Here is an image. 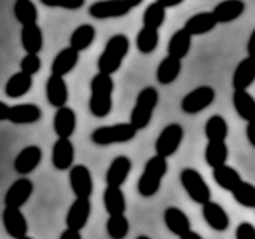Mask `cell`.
Instances as JSON below:
<instances>
[{"instance_id":"6da1fadb","label":"cell","mask_w":255,"mask_h":239,"mask_svg":"<svg viewBox=\"0 0 255 239\" xmlns=\"http://www.w3.org/2000/svg\"><path fill=\"white\" fill-rule=\"evenodd\" d=\"M114 78L106 74H96L90 83L88 109L96 118H106L114 107Z\"/></svg>"},{"instance_id":"7a4b0ae2","label":"cell","mask_w":255,"mask_h":239,"mask_svg":"<svg viewBox=\"0 0 255 239\" xmlns=\"http://www.w3.org/2000/svg\"><path fill=\"white\" fill-rule=\"evenodd\" d=\"M128 53H129V38L125 34L112 35L107 40L106 46H104V51L101 53L98 59L99 72L112 77L117 70H120Z\"/></svg>"},{"instance_id":"3957f363","label":"cell","mask_w":255,"mask_h":239,"mask_svg":"<svg viewBox=\"0 0 255 239\" xmlns=\"http://www.w3.org/2000/svg\"><path fill=\"white\" fill-rule=\"evenodd\" d=\"M166 174H167V159L158 155L148 158L145 166H143V172L140 174L137 182L139 195L143 198L155 196L159 191V188H161V182Z\"/></svg>"},{"instance_id":"277c9868","label":"cell","mask_w":255,"mask_h":239,"mask_svg":"<svg viewBox=\"0 0 255 239\" xmlns=\"http://www.w3.org/2000/svg\"><path fill=\"white\" fill-rule=\"evenodd\" d=\"M158 101H159V94L156 91V88L145 86L143 90H140L129 117V123L134 126L135 131L145 129L150 124L153 112L158 106Z\"/></svg>"},{"instance_id":"5b68a950","label":"cell","mask_w":255,"mask_h":239,"mask_svg":"<svg viewBox=\"0 0 255 239\" xmlns=\"http://www.w3.org/2000/svg\"><path fill=\"white\" fill-rule=\"evenodd\" d=\"M137 131L131 123H117L109 126H99L91 132V140L96 145H114V143H125L135 137Z\"/></svg>"},{"instance_id":"8992f818","label":"cell","mask_w":255,"mask_h":239,"mask_svg":"<svg viewBox=\"0 0 255 239\" xmlns=\"http://www.w3.org/2000/svg\"><path fill=\"white\" fill-rule=\"evenodd\" d=\"M180 183L185 193L191 201L196 204L204 206L206 203L211 201V188L207 185V182L203 179V175L199 174L193 167H185L180 172Z\"/></svg>"},{"instance_id":"52a82bcc","label":"cell","mask_w":255,"mask_h":239,"mask_svg":"<svg viewBox=\"0 0 255 239\" xmlns=\"http://www.w3.org/2000/svg\"><path fill=\"white\" fill-rule=\"evenodd\" d=\"M140 5V0L135 2H126V0H104V2H94L88 8V13L94 19H112L122 18L128 14L134 6Z\"/></svg>"},{"instance_id":"ba28073f","label":"cell","mask_w":255,"mask_h":239,"mask_svg":"<svg viewBox=\"0 0 255 239\" xmlns=\"http://www.w3.org/2000/svg\"><path fill=\"white\" fill-rule=\"evenodd\" d=\"M183 140V127L179 123H169L159 132L155 142V153L167 159L179 150Z\"/></svg>"},{"instance_id":"9c48e42d","label":"cell","mask_w":255,"mask_h":239,"mask_svg":"<svg viewBox=\"0 0 255 239\" xmlns=\"http://www.w3.org/2000/svg\"><path fill=\"white\" fill-rule=\"evenodd\" d=\"M215 101V90L212 86H198L193 91L187 93L180 102V109L187 115H196L206 110Z\"/></svg>"},{"instance_id":"30bf717a","label":"cell","mask_w":255,"mask_h":239,"mask_svg":"<svg viewBox=\"0 0 255 239\" xmlns=\"http://www.w3.org/2000/svg\"><path fill=\"white\" fill-rule=\"evenodd\" d=\"M70 188L78 199H90L93 195V175L85 164H75L69 172Z\"/></svg>"},{"instance_id":"8fae6325","label":"cell","mask_w":255,"mask_h":239,"mask_svg":"<svg viewBox=\"0 0 255 239\" xmlns=\"http://www.w3.org/2000/svg\"><path fill=\"white\" fill-rule=\"evenodd\" d=\"M34 191V182L30 179H18L14 180L10 188L5 193V207H13V209H21V207L29 201Z\"/></svg>"},{"instance_id":"7c38bea8","label":"cell","mask_w":255,"mask_h":239,"mask_svg":"<svg viewBox=\"0 0 255 239\" xmlns=\"http://www.w3.org/2000/svg\"><path fill=\"white\" fill-rule=\"evenodd\" d=\"M2 222L6 235L13 239H22L27 236V219L21 209H13V207H5L2 212Z\"/></svg>"},{"instance_id":"4fadbf2b","label":"cell","mask_w":255,"mask_h":239,"mask_svg":"<svg viewBox=\"0 0 255 239\" xmlns=\"http://www.w3.org/2000/svg\"><path fill=\"white\" fill-rule=\"evenodd\" d=\"M42 148L38 145H27L24 147L18 155H16L14 161H13V167L14 171L19 175H27L30 172H34L37 169V166L42 161Z\"/></svg>"},{"instance_id":"5bb4252c","label":"cell","mask_w":255,"mask_h":239,"mask_svg":"<svg viewBox=\"0 0 255 239\" xmlns=\"http://www.w3.org/2000/svg\"><path fill=\"white\" fill-rule=\"evenodd\" d=\"M91 215V201L90 199H78L70 204L67 215H66V227L69 230L80 231L86 227Z\"/></svg>"},{"instance_id":"9a60e30c","label":"cell","mask_w":255,"mask_h":239,"mask_svg":"<svg viewBox=\"0 0 255 239\" xmlns=\"http://www.w3.org/2000/svg\"><path fill=\"white\" fill-rule=\"evenodd\" d=\"M75 147L70 139H58L51 150V163L58 171H67L74 167Z\"/></svg>"},{"instance_id":"2e32d148","label":"cell","mask_w":255,"mask_h":239,"mask_svg":"<svg viewBox=\"0 0 255 239\" xmlns=\"http://www.w3.org/2000/svg\"><path fill=\"white\" fill-rule=\"evenodd\" d=\"M45 93H46V99H48V104H50V106H53L56 109L67 107L66 104L69 101V90H67L66 80L62 77H58V75L48 77Z\"/></svg>"},{"instance_id":"e0dca14e","label":"cell","mask_w":255,"mask_h":239,"mask_svg":"<svg viewBox=\"0 0 255 239\" xmlns=\"http://www.w3.org/2000/svg\"><path fill=\"white\" fill-rule=\"evenodd\" d=\"M53 127L58 139H70L77 129V114L70 107L58 109L54 114Z\"/></svg>"},{"instance_id":"ac0fdd59","label":"cell","mask_w":255,"mask_h":239,"mask_svg":"<svg viewBox=\"0 0 255 239\" xmlns=\"http://www.w3.org/2000/svg\"><path fill=\"white\" fill-rule=\"evenodd\" d=\"M255 82V59L254 58H244L238 62V66L233 72V83L235 91H247V88L254 85Z\"/></svg>"},{"instance_id":"d6986e66","label":"cell","mask_w":255,"mask_h":239,"mask_svg":"<svg viewBox=\"0 0 255 239\" xmlns=\"http://www.w3.org/2000/svg\"><path fill=\"white\" fill-rule=\"evenodd\" d=\"M132 169V161L128 156H117L114 161L110 163L107 174H106V182L107 187H118L122 188L123 183L129 177V172Z\"/></svg>"},{"instance_id":"ffe728a7","label":"cell","mask_w":255,"mask_h":239,"mask_svg":"<svg viewBox=\"0 0 255 239\" xmlns=\"http://www.w3.org/2000/svg\"><path fill=\"white\" fill-rule=\"evenodd\" d=\"M163 220H164V225L166 228L171 231L172 235L182 238L183 235H187L188 231H191V223L188 215L183 212L179 207H167L163 214Z\"/></svg>"},{"instance_id":"44dd1931","label":"cell","mask_w":255,"mask_h":239,"mask_svg":"<svg viewBox=\"0 0 255 239\" xmlns=\"http://www.w3.org/2000/svg\"><path fill=\"white\" fill-rule=\"evenodd\" d=\"M78 59H80V53L75 51L74 48H70V46L62 48V50L54 56V59L51 62V75H58L64 78L77 67Z\"/></svg>"},{"instance_id":"7402d4cb","label":"cell","mask_w":255,"mask_h":239,"mask_svg":"<svg viewBox=\"0 0 255 239\" xmlns=\"http://www.w3.org/2000/svg\"><path fill=\"white\" fill-rule=\"evenodd\" d=\"M42 120V109L35 104H16L10 109L8 121L13 124H34Z\"/></svg>"},{"instance_id":"603a6c76","label":"cell","mask_w":255,"mask_h":239,"mask_svg":"<svg viewBox=\"0 0 255 239\" xmlns=\"http://www.w3.org/2000/svg\"><path fill=\"white\" fill-rule=\"evenodd\" d=\"M203 219L206 220V223L209 225L212 230L215 231H227L230 227V217L227 211L223 207L215 203V201H209L203 206Z\"/></svg>"},{"instance_id":"cb8c5ba5","label":"cell","mask_w":255,"mask_h":239,"mask_svg":"<svg viewBox=\"0 0 255 239\" xmlns=\"http://www.w3.org/2000/svg\"><path fill=\"white\" fill-rule=\"evenodd\" d=\"M246 10V3L241 0H223L214 6L212 14L219 24H228L236 21Z\"/></svg>"},{"instance_id":"d4e9b609","label":"cell","mask_w":255,"mask_h":239,"mask_svg":"<svg viewBox=\"0 0 255 239\" xmlns=\"http://www.w3.org/2000/svg\"><path fill=\"white\" fill-rule=\"evenodd\" d=\"M217 24L219 22L215 21L212 11H201V13L190 16V18L185 21V24H183V29H185L191 37L204 35L207 32L214 30Z\"/></svg>"},{"instance_id":"484cf974","label":"cell","mask_w":255,"mask_h":239,"mask_svg":"<svg viewBox=\"0 0 255 239\" xmlns=\"http://www.w3.org/2000/svg\"><path fill=\"white\" fill-rule=\"evenodd\" d=\"M212 179L220 188L230 191V193H233L243 182L241 174H239L235 167H231L228 164L220 166L217 169H212Z\"/></svg>"},{"instance_id":"4316f807","label":"cell","mask_w":255,"mask_h":239,"mask_svg":"<svg viewBox=\"0 0 255 239\" xmlns=\"http://www.w3.org/2000/svg\"><path fill=\"white\" fill-rule=\"evenodd\" d=\"M104 207L110 217L114 215H125L126 212V198L122 188L118 187H106L104 190Z\"/></svg>"},{"instance_id":"83f0119b","label":"cell","mask_w":255,"mask_h":239,"mask_svg":"<svg viewBox=\"0 0 255 239\" xmlns=\"http://www.w3.org/2000/svg\"><path fill=\"white\" fill-rule=\"evenodd\" d=\"M32 85H34L32 77L19 70L8 78V82L5 85V94L11 99H19L30 91Z\"/></svg>"},{"instance_id":"f1b7e54d","label":"cell","mask_w":255,"mask_h":239,"mask_svg":"<svg viewBox=\"0 0 255 239\" xmlns=\"http://www.w3.org/2000/svg\"><path fill=\"white\" fill-rule=\"evenodd\" d=\"M233 107L238 117L244 120V121L251 123L255 120V98L249 91H235Z\"/></svg>"},{"instance_id":"f546056e","label":"cell","mask_w":255,"mask_h":239,"mask_svg":"<svg viewBox=\"0 0 255 239\" xmlns=\"http://www.w3.org/2000/svg\"><path fill=\"white\" fill-rule=\"evenodd\" d=\"M190 48H191V35L182 27L177 32H174L169 43H167V56L182 61L183 58H187Z\"/></svg>"},{"instance_id":"4dcf8cb0","label":"cell","mask_w":255,"mask_h":239,"mask_svg":"<svg viewBox=\"0 0 255 239\" xmlns=\"http://www.w3.org/2000/svg\"><path fill=\"white\" fill-rule=\"evenodd\" d=\"M182 70V61L171 58V56H166L161 62L158 64L156 69V80L159 85H171L175 80L179 78Z\"/></svg>"},{"instance_id":"1f68e13d","label":"cell","mask_w":255,"mask_h":239,"mask_svg":"<svg viewBox=\"0 0 255 239\" xmlns=\"http://www.w3.org/2000/svg\"><path fill=\"white\" fill-rule=\"evenodd\" d=\"M21 45L26 54H38L43 48V32L40 26H27L21 29Z\"/></svg>"},{"instance_id":"d6a6232c","label":"cell","mask_w":255,"mask_h":239,"mask_svg":"<svg viewBox=\"0 0 255 239\" xmlns=\"http://www.w3.org/2000/svg\"><path fill=\"white\" fill-rule=\"evenodd\" d=\"M96 38V29L91 24H80V26L72 32L69 38V46L74 48L75 51H85L88 50Z\"/></svg>"},{"instance_id":"836d02e7","label":"cell","mask_w":255,"mask_h":239,"mask_svg":"<svg viewBox=\"0 0 255 239\" xmlns=\"http://www.w3.org/2000/svg\"><path fill=\"white\" fill-rule=\"evenodd\" d=\"M13 14L22 27L35 26L38 21L37 6L32 0H16L13 5Z\"/></svg>"},{"instance_id":"e575fe53","label":"cell","mask_w":255,"mask_h":239,"mask_svg":"<svg viewBox=\"0 0 255 239\" xmlns=\"http://www.w3.org/2000/svg\"><path fill=\"white\" fill-rule=\"evenodd\" d=\"M230 150L227 142H207L204 148V159L212 169H217L220 166H225L228 161Z\"/></svg>"},{"instance_id":"d590c367","label":"cell","mask_w":255,"mask_h":239,"mask_svg":"<svg viewBox=\"0 0 255 239\" xmlns=\"http://www.w3.org/2000/svg\"><path fill=\"white\" fill-rule=\"evenodd\" d=\"M207 142H225L228 137V123L222 115H212L204 124Z\"/></svg>"},{"instance_id":"8d00e7d4","label":"cell","mask_w":255,"mask_h":239,"mask_svg":"<svg viewBox=\"0 0 255 239\" xmlns=\"http://www.w3.org/2000/svg\"><path fill=\"white\" fill-rule=\"evenodd\" d=\"M166 21V8L164 5L156 0V2L148 3V6L143 11V27H150V29H156L163 26Z\"/></svg>"},{"instance_id":"74e56055","label":"cell","mask_w":255,"mask_h":239,"mask_svg":"<svg viewBox=\"0 0 255 239\" xmlns=\"http://www.w3.org/2000/svg\"><path fill=\"white\" fill-rule=\"evenodd\" d=\"M159 42V32L156 29L142 27L135 37V46L142 54H150L156 50Z\"/></svg>"},{"instance_id":"f35d334b","label":"cell","mask_w":255,"mask_h":239,"mask_svg":"<svg viewBox=\"0 0 255 239\" xmlns=\"http://www.w3.org/2000/svg\"><path fill=\"white\" fill-rule=\"evenodd\" d=\"M106 230L110 239H125L129 233V222L126 215H114V217H109Z\"/></svg>"},{"instance_id":"ab89813d","label":"cell","mask_w":255,"mask_h":239,"mask_svg":"<svg viewBox=\"0 0 255 239\" xmlns=\"http://www.w3.org/2000/svg\"><path fill=\"white\" fill-rule=\"evenodd\" d=\"M233 198L238 204H241L243 207H249V209H255V185L249 182H241L233 193Z\"/></svg>"},{"instance_id":"60d3db41","label":"cell","mask_w":255,"mask_h":239,"mask_svg":"<svg viewBox=\"0 0 255 239\" xmlns=\"http://www.w3.org/2000/svg\"><path fill=\"white\" fill-rule=\"evenodd\" d=\"M40 69H42V59L38 54H26L19 62V70L30 77L38 74Z\"/></svg>"},{"instance_id":"b9f144b4","label":"cell","mask_w":255,"mask_h":239,"mask_svg":"<svg viewBox=\"0 0 255 239\" xmlns=\"http://www.w3.org/2000/svg\"><path fill=\"white\" fill-rule=\"evenodd\" d=\"M236 239H255V227L249 222H243L236 227Z\"/></svg>"},{"instance_id":"7bdbcfd3","label":"cell","mask_w":255,"mask_h":239,"mask_svg":"<svg viewBox=\"0 0 255 239\" xmlns=\"http://www.w3.org/2000/svg\"><path fill=\"white\" fill-rule=\"evenodd\" d=\"M45 6L50 8H66V10H78L85 5L83 0H77V2H53V0H40Z\"/></svg>"},{"instance_id":"ee69618b","label":"cell","mask_w":255,"mask_h":239,"mask_svg":"<svg viewBox=\"0 0 255 239\" xmlns=\"http://www.w3.org/2000/svg\"><path fill=\"white\" fill-rule=\"evenodd\" d=\"M246 135H247V140H249L251 145L255 148V120L251 123H247L246 126Z\"/></svg>"},{"instance_id":"f6af8a7d","label":"cell","mask_w":255,"mask_h":239,"mask_svg":"<svg viewBox=\"0 0 255 239\" xmlns=\"http://www.w3.org/2000/svg\"><path fill=\"white\" fill-rule=\"evenodd\" d=\"M59 239H83V238H82V235H80V231L66 228L62 231V235L59 236Z\"/></svg>"},{"instance_id":"bcb514c9","label":"cell","mask_w":255,"mask_h":239,"mask_svg":"<svg viewBox=\"0 0 255 239\" xmlns=\"http://www.w3.org/2000/svg\"><path fill=\"white\" fill-rule=\"evenodd\" d=\"M10 109H11V106H8V104L3 101H0V120H2V121H8Z\"/></svg>"},{"instance_id":"7dc6e473","label":"cell","mask_w":255,"mask_h":239,"mask_svg":"<svg viewBox=\"0 0 255 239\" xmlns=\"http://www.w3.org/2000/svg\"><path fill=\"white\" fill-rule=\"evenodd\" d=\"M247 54H249V58L255 59V29L252 30L249 42H247Z\"/></svg>"},{"instance_id":"c3c4849f","label":"cell","mask_w":255,"mask_h":239,"mask_svg":"<svg viewBox=\"0 0 255 239\" xmlns=\"http://www.w3.org/2000/svg\"><path fill=\"white\" fill-rule=\"evenodd\" d=\"M180 239H204L199 233H196V231H188L187 235H183Z\"/></svg>"},{"instance_id":"681fc988","label":"cell","mask_w":255,"mask_h":239,"mask_svg":"<svg viewBox=\"0 0 255 239\" xmlns=\"http://www.w3.org/2000/svg\"><path fill=\"white\" fill-rule=\"evenodd\" d=\"M135 239H151L150 236H147V235H140V236H137Z\"/></svg>"},{"instance_id":"f907efd6","label":"cell","mask_w":255,"mask_h":239,"mask_svg":"<svg viewBox=\"0 0 255 239\" xmlns=\"http://www.w3.org/2000/svg\"><path fill=\"white\" fill-rule=\"evenodd\" d=\"M22 239H34V238H30V236H26V238H22Z\"/></svg>"}]
</instances>
